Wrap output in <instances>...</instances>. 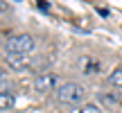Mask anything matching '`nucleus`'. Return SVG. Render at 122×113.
Returning a JSON list of instances; mask_svg holds the SVG:
<instances>
[{"mask_svg": "<svg viewBox=\"0 0 122 113\" xmlns=\"http://www.w3.org/2000/svg\"><path fill=\"white\" fill-rule=\"evenodd\" d=\"M84 97H86V88L77 82H66L57 88L59 104H66V106H72L75 109V106H79L84 102Z\"/></svg>", "mask_w": 122, "mask_h": 113, "instance_id": "f257e3e1", "label": "nucleus"}, {"mask_svg": "<svg viewBox=\"0 0 122 113\" xmlns=\"http://www.w3.org/2000/svg\"><path fill=\"white\" fill-rule=\"evenodd\" d=\"M34 39L30 34H16L7 41V52L9 54H27L34 50Z\"/></svg>", "mask_w": 122, "mask_h": 113, "instance_id": "f03ea898", "label": "nucleus"}, {"mask_svg": "<svg viewBox=\"0 0 122 113\" xmlns=\"http://www.w3.org/2000/svg\"><path fill=\"white\" fill-rule=\"evenodd\" d=\"M57 84H59V77L54 72H43V75H39V77L34 79V88H36V93H41V95L54 93Z\"/></svg>", "mask_w": 122, "mask_h": 113, "instance_id": "7ed1b4c3", "label": "nucleus"}, {"mask_svg": "<svg viewBox=\"0 0 122 113\" xmlns=\"http://www.w3.org/2000/svg\"><path fill=\"white\" fill-rule=\"evenodd\" d=\"M7 63L11 66L14 70H25V68H30V59H27L25 54H9L7 56Z\"/></svg>", "mask_w": 122, "mask_h": 113, "instance_id": "20e7f679", "label": "nucleus"}, {"mask_svg": "<svg viewBox=\"0 0 122 113\" xmlns=\"http://www.w3.org/2000/svg\"><path fill=\"white\" fill-rule=\"evenodd\" d=\"M70 113H102V111H100V106H97V104L88 102V104H79V106H75Z\"/></svg>", "mask_w": 122, "mask_h": 113, "instance_id": "39448f33", "label": "nucleus"}, {"mask_svg": "<svg viewBox=\"0 0 122 113\" xmlns=\"http://www.w3.org/2000/svg\"><path fill=\"white\" fill-rule=\"evenodd\" d=\"M14 106V97L9 93H0V111H7Z\"/></svg>", "mask_w": 122, "mask_h": 113, "instance_id": "423d86ee", "label": "nucleus"}, {"mask_svg": "<svg viewBox=\"0 0 122 113\" xmlns=\"http://www.w3.org/2000/svg\"><path fill=\"white\" fill-rule=\"evenodd\" d=\"M109 82L113 84V86H118V88H122V66H120V68H115L113 72H111V77H109Z\"/></svg>", "mask_w": 122, "mask_h": 113, "instance_id": "0eeeda50", "label": "nucleus"}, {"mask_svg": "<svg viewBox=\"0 0 122 113\" xmlns=\"http://www.w3.org/2000/svg\"><path fill=\"white\" fill-rule=\"evenodd\" d=\"M5 75H7V70H5V66H0V82L5 79Z\"/></svg>", "mask_w": 122, "mask_h": 113, "instance_id": "6e6552de", "label": "nucleus"}, {"mask_svg": "<svg viewBox=\"0 0 122 113\" xmlns=\"http://www.w3.org/2000/svg\"><path fill=\"white\" fill-rule=\"evenodd\" d=\"M2 11H5V5H2V2H0V14H2Z\"/></svg>", "mask_w": 122, "mask_h": 113, "instance_id": "1a4fd4ad", "label": "nucleus"}]
</instances>
